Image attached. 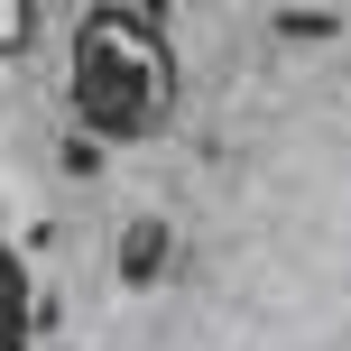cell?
<instances>
[{
    "label": "cell",
    "instance_id": "cell-1",
    "mask_svg": "<svg viewBox=\"0 0 351 351\" xmlns=\"http://www.w3.org/2000/svg\"><path fill=\"white\" fill-rule=\"evenodd\" d=\"M84 130L102 139H148V130L176 111V56H167V28L139 10H93L74 28V74H65Z\"/></svg>",
    "mask_w": 351,
    "mask_h": 351
},
{
    "label": "cell",
    "instance_id": "cell-2",
    "mask_svg": "<svg viewBox=\"0 0 351 351\" xmlns=\"http://www.w3.org/2000/svg\"><path fill=\"white\" fill-rule=\"evenodd\" d=\"M0 351H28V278L10 250H0Z\"/></svg>",
    "mask_w": 351,
    "mask_h": 351
},
{
    "label": "cell",
    "instance_id": "cell-3",
    "mask_svg": "<svg viewBox=\"0 0 351 351\" xmlns=\"http://www.w3.org/2000/svg\"><path fill=\"white\" fill-rule=\"evenodd\" d=\"M37 37V0H0V56H19Z\"/></svg>",
    "mask_w": 351,
    "mask_h": 351
},
{
    "label": "cell",
    "instance_id": "cell-4",
    "mask_svg": "<svg viewBox=\"0 0 351 351\" xmlns=\"http://www.w3.org/2000/svg\"><path fill=\"white\" fill-rule=\"evenodd\" d=\"M121 10H139V19H167V0H121Z\"/></svg>",
    "mask_w": 351,
    "mask_h": 351
}]
</instances>
